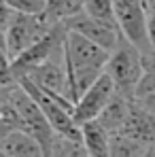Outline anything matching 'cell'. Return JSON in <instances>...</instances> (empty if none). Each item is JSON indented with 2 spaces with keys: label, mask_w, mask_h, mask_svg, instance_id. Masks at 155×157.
<instances>
[{
  "label": "cell",
  "mask_w": 155,
  "mask_h": 157,
  "mask_svg": "<svg viewBox=\"0 0 155 157\" xmlns=\"http://www.w3.org/2000/svg\"><path fill=\"white\" fill-rule=\"evenodd\" d=\"M108 57H110L108 49H104L98 43L85 38L79 32L68 30L66 43H64V62H66V68H68V75H70V83H72L75 104L81 98V94L100 75L106 72Z\"/></svg>",
  "instance_id": "6da1fadb"
},
{
  "label": "cell",
  "mask_w": 155,
  "mask_h": 157,
  "mask_svg": "<svg viewBox=\"0 0 155 157\" xmlns=\"http://www.w3.org/2000/svg\"><path fill=\"white\" fill-rule=\"evenodd\" d=\"M51 21L45 13H17L4 6L2 15V40H4V62L15 59L19 53L32 47L41 36L51 30Z\"/></svg>",
  "instance_id": "7a4b0ae2"
},
{
  "label": "cell",
  "mask_w": 155,
  "mask_h": 157,
  "mask_svg": "<svg viewBox=\"0 0 155 157\" xmlns=\"http://www.w3.org/2000/svg\"><path fill=\"white\" fill-rule=\"evenodd\" d=\"M66 34L68 28L64 21L53 24L51 30L41 36L32 47H28L24 53H19L15 59L4 62V70H2V85H13L21 77L30 75L36 66L45 64L47 59L55 57L57 53L64 51V43H66Z\"/></svg>",
  "instance_id": "3957f363"
},
{
  "label": "cell",
  "mask_w": 155,
  "mask_h": 157,
  "mask_svg": "<svg viewBox=\"0 0 155 157\" xmlns=\"http://www.w3.org/2000/svg\"><path fill=\"white\" fill-rule=\"evenodd\" d=\"M106 72L113 77L117 91L136 98L138 85H140L142 72H145V51L140 47H136L128 36L121 34L117 47L110 51Z\"/></svg>",
  "instance_id": "277c9868"
},
{
  "label": "cell",
  "mask_w": 155,
  "mask_h": 157,
  "mask_svg": "<svg viewBox=\"0 0 155 157\" xmlns=\"http://www.w3.org/2000/svg\"><path fill=\"white\" fill-rule=\"evenodd\" d=\"M30 81H34L43 91H47L49 96L62 100L66 106H70L75 110V96H72V83H70V75L64 62V51L57 53L55 57L47 59L45 64L36 66L30 75H26ZM24 78V77H21Z\"/></svg>",
  "instance_id": "5b68a950"
},
{
  "label": "cell",
  "mask_w": 155,
  "mask_h": 157,
  "mask_svg": "<svg viewBox=\"0 0 155 157\" xmlns=\"http://www.w3.org/2000/svg\"><path fill=\"white\" fill-rule=\"evenodd\" d=\"M115 13L119 19V30L123 36L140 47L142 51H153L149 32H147V6L145 0H113Z\"/></svg>",
  "instance_id": "8992f818"
},
{
  "label": "cell",
  "mask_w": 155,
  "mask_h": 157,
  "mask_svg": "<svg viewBox=\"0 0 155 157\" xmlns=\"http://www.w3.org/2000/svg\"><path fill=\"white\" fill-rule=\"evenodd\" d=\"M117 87L115 81L108 72H104L96 78L77 100L75 104V119L79 123H85L89 119H98V115L102 113V108L108 104V100L115 96Z\"/></svg>",
  "instance_id": "52a82bcc"
},
{
  "label": "cell",
  "mask_w": 155,
  "mask_h": 157,
  "mask_svg": "<svg viewBox=\"0 0 155 157\" xmlns=\"http://www.w3.org/2000/svg\"><path fill=\"white\" fill-rule=\"evenodd\" d=\"M64 24H66L68 30L83 34L85 38L98 43L100 47L108 49V51H113V49L117 47L119 36H121V30H117V28L108 26V24H104V21L96 19V17H91V15H87L85 11H81L79 15L68 17Z\"/></svg>",
  "instance_id": "ba28073f"
},
{
  "label": "cell",
  "mask_w": 155,
  "mask_h": 157,
  "mask_svg": "<svg viewBox=\"0 0 155 157\" xmlns=\"http://www.w3.org/2000/svg\"><path fill=\"white\" fill-rule=\"evenodd\" d=\"M121 132H126L134 140H138L142 147H147L149 155H155V115L140 104L138 98L134 100L130 117L123 123Z\"/></svg>",
  "instance_id": "9c48e42d"
},
{
  "label": "cell",
  "mask_w": 155,
  "mask_h": 157,
  "mask_svg": "<svg viewBox=\"0 0 155 157\" xmlns=\"http://www.w3.org/2000/svg\"><path fill=\"white\" fill-rule=\"evenodd\" d=\"M0 153L4 157H45V149L28 130H15L0 138Z\"/></svg>",
  "instance_id": "30bf717a"
},
{
  "label": "cell",
  "mask_w": 155,
  "mask_h": 157,
  "mask_svg": "<svg viewBox=\"0 0 155 157\" xmlns=\"http://www.w3.org/2000/svg\"><path fill=\"white\" fill-rule=\"evenodd\" d=\"M136 98L126 96L121 91H115V96L108 100V104L102 108V113L98 115V121L102 123L108 132H117L123 128V123L128 121L132 104H134Z\"/></svg>",
  "instance_id": "8fae6325"
},
{
  "label": "cell",
  "mask_w": 155,
  "mask_h": 157,
  "mask_svg": "<svg viewBox=\"0 0 155 157\" xmlns=\"http://www.w3.org/2000/svg\"><path fill=\"white\" fill-rule=\"evenodd\" d=\"M81 132H83V144L89 157L110 155V132L98 119H89V121L81 123Z\"/></svg>",
  "instance_id": "7c38bea8"
},
{
  "label": "cell",
  "mask_w": 155,
  "mask_h": 157,
  "mask_svg": "<svg viewBox=\"0 0 155 157\" xmlns=\"http://www.w3.org/2000/svg\"><path fill=\"white\" fill-rule=\"evenodd\" d=\"M83 9H85V0H47L45 17L51 24H60L72 15H79Z\"/></svg>",
  "instance_id": "4fadbf2b"
},
{
  "label": "cell",
  "mask_w": 155,
  "mask_h": 157,
  "mask_svg": "<svg viewBox=\"0 0 155 157\" xmlns=\"http://www.w3.org/2000/svg\"><path fill=\"white\" fill-rule=\"evenodd\" d=\"M110 155H115V157L149 155V151H147V147H142L138 140H134L126 132L117 130V132H110Z\"/></svg>",
  "instance_id": "5bb4252c"
},
{
  "label": "cell",
  "mask_w": 155,
  "mask_h": 157,
  "mask_svg": "<svg viewBox=\"0 0 155 157\" xmlns=\"http://www.w3.org/2000/svg\"><path fill=\"white\" fill-rule=\"evenodd\" d=\"M15 130H26L21 113L17 110V106L13 104V100L9 96L2 94L0 96V138Z\"/></svg>",
  "instance_id": "9a60e30c"
},
{
  "label": "cell",
  "mask_w": 155,
  "mask_h": 157,
  "mask_svg": "<svg viewBox=\"0 0 155 157\" xmlns=\"http://www.w3.org/2000/svg\"><path fill=\"white\" fill-rule=\"evenodd\" d=\"M49 155L55 157H83L87 155V149L83 144V140H77V138H70V136H64V134H57L55 132V138L51 142V149H49Z\"/></svg>",
  "instance_id": "2e32d148"
},
{
  "label": "cell",
  "mask_w": 155,
  "mask_h": 157,
  "mask_svg": "<svg viewBox=\"0 0 155 157\" xmlns=\"http://www.w3.org/2000/svg\"><path fill=\"white\" fill-rule=\"evenodd\" d=\"M83 11L87 15H91V17H96V19H100V21L119 30V19H117L113 0H85V9Z\"/></svg>",
  "instance_id": "e0dca14e"
},
{
  "label": "cell",
  "mask_w": 155,
  "mask_h": 157,
  "mask_svg": "<svg viewBox=\"0 0 155 157\" xmlns=\"http://www.w3.org/2000/svg\"><path fill=\"white\" fill-rule=\"evenodd\" d=\"M147 94H155V49L145 53V72H142V81L138 85L136 98L147 96Z\"/></svg>",
  "instance_id": "ac0fdd59"
},
{
  "label": "cell",
  "mask_w": 155,
  "mask_h": 157,
  "mask_svg": "<svg viewBox=\"0 0 155 157\" xmlns=\"http://www.w3.org/2000/svg\"><path fill=\"white\" fill-rule=\"evenodd\" d=\"M4 6L17 11V13H45L47 0H2Z\"/></svg>",
  "instance_id": "d6986e66"
},
{
  "label": "cell",
  "mask_w": 155,
  "mask_h": 157,
  "mask_svg": "<svg viewBox=\"0 0 155 157\" xmlns=\"http://www.w3.org/2000/svg\"><path fill=\"white\" fill-rule=\"evenodd\" d=\"M147 32H149L151 47L155 49V6H149L147 9Z\"/></svg>",
  "instance_id": "ffe728a7"
},
{
  "label": "cell",
  "mask_w": 155,
  "mask_h": 157,
  "mask_svg": "<svg viewBox=\"0 0 155 157\" xmlns=\"http://www.w3.org/2000/svg\"><path fill=\"white\" fill-rule=\"evenodd\" d=\"M138 102L145 106V108H149L151 113L155 115V94H147V96H140L138 98Z\"/></svg>",
  "instance_id": "44dd1931"
}]
</instances>
